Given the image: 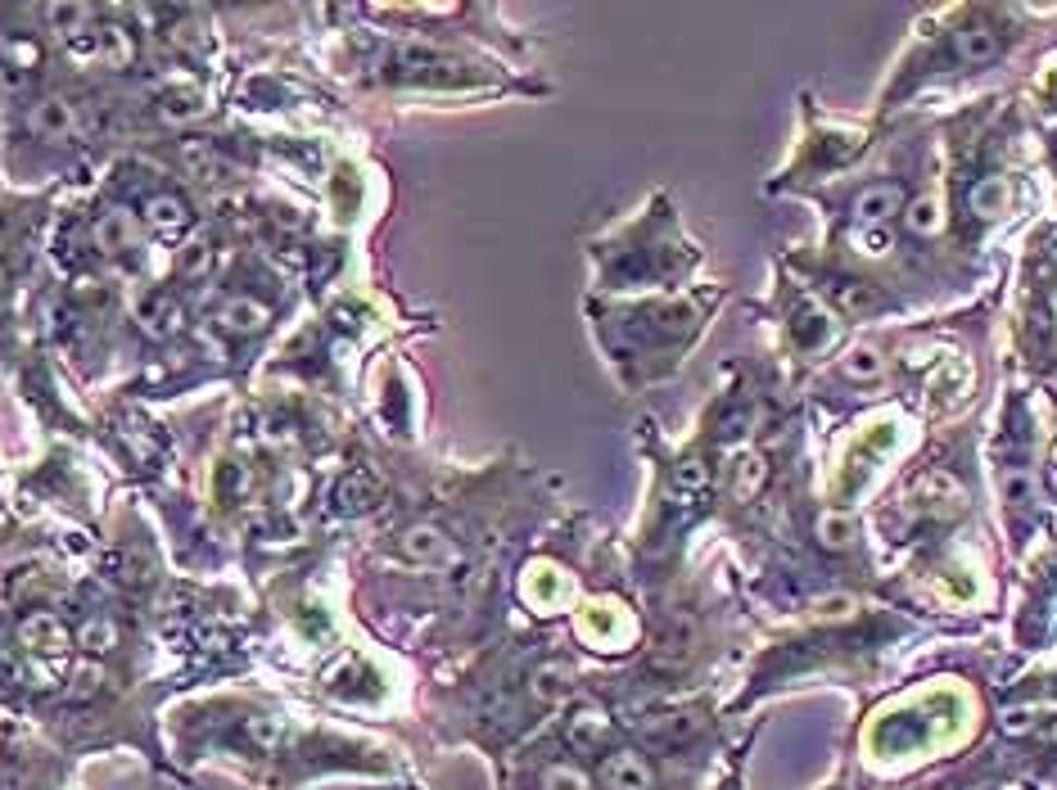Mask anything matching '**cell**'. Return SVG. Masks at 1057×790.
Wrapping results in <instances>:
<instances>
[{
  "label": "cell",
  "instance_id": "obj_1",
  "mask_svg": "<svg viewBox=\"0 0 1057 790\" xmlns=\"http://www.w3.org/2000/svg\"><path fill=\"white\" fill-rule=\"evenodd\" d=\"M27 127H33L41 140L50 145H69L86 132V118H82V104L69 100V96H46L33 104V113H27Z\"/></svg>",
  "mask_w": 1057,
  "mask_h": 790
},
{
  "label": "cell",
  "instance_id": "obj_2",
  "mask_svg": "<svg viewBox=\"0 0 1057 790\" xmlns=\"http://www.w3.org/2000/svg\"><path fill=\"white\" fill-rule=\"evenodd\" d=\"M909 208V190L899 181H882V186H863L850 203L855 226H895V218Z\"/></svg>",
  "mask_w": 1057,
  "mask_h": 790
},
{
  "label": "cell",
  "instance_id": "obj_3",
  "mask_svg": "<svg viewBox=\"0 0 1057 790\" xmlns=\"http://www.w3.org/2000/svg\"><path fill=\"white\" fill-rule=\"evenodd\" d=\"M394 546H398V560H407V565H452L457 560V542H452L439 524H407Z\"/></svg>",
  "mask_w": 1057,
  "mask_h": 790
},
{
  "label": "cell",
  "instance_id": "obj_4",
  "mask_svg": "<svg viewBox=\"0 0 1057 790\" xmlns=\"http://www.w3.org/2000/svg\"><path fill=\"white\" fill-rule=\"evenodd\" d=\"M140 222H145L149 235H159V239H181L195 226V212L176 190H159V195H149L140 203Z\"/></svg>",
  "mask_w": 1057,
  "mask_h": 790
},
{
  "label": "cell",
  "instance_id": "obj_5",
  "mask_svg": "<svg viewBox=\"0 0 1057 790\" xmlns=\"http://www.w3.org/2000/svg\"><path fill=\"white\" fill-rule=\"evenodd\" d=\"M597 777H601V786H606V790H655V768L647 764V754H638V750H611V754H601Z\"/></svg>",
  "mask_w": 1057,
  "mask_h": 790
},
{
  "label": "cell",
  "instance_id": "obj_6",
  "mask_svg": "<svg viewBox=\"0 0 1057 790\" xmlns=\"http://www.w3.org/2000/svg\"><path fill=\"white\" fill-rule=\"evenodd\" d=\"M19 637H23V646H27V651H33V655H46V659L73 651V632H69V624L59 619V615H33V619H27V624L19 628Z\"/></svg>",
  "mask_w": 1057,
  "mask_h": 790
},
{
  "label": "cell",
  "instance_id": "obj_7",
  "mask_svg": "<svg viewBox=\"0 0 1057 790\" xmlns=\"http://www.w3.org/2000/svg\"><path fill=\"white\" fill-rule=\"evenodd\" d=\"M96 239H100V249L113 254V258L136 254L140 249V222L132 218V212H123V208H109L100 218V226H96Z\"/></svg>",
  "mask_w": 1057,
  "mask_h": 790
},
{
  "label": "cell",
  "instance_id": "obj_8",
  "mask_svg": "<svg viewBox=\"0 0 1057 790\" xmlns=\"http://www.w3.org/2000/svg\"><path fill=\"white\" fill-rule=\"evenodd\" d=\"M235 737H239V745H249L258 754H276L290 741V727L281 718H271V714H249V718H239Z\"/></svg>",
  "mask_w": 1057,
  "mask_h": 790
},
{
  "label": "cell",
  "instance_id": "obj_9",
  "mask_svg": "<svg viewBox=\"0 0 1057 790\" xmlns=\"http://www.w3.org/2000/svg\"><path fill=\"white\" fill-rule=\"evenodd\" d=\"M218 325L231 330V334H249V330H262L267 325V308L254 298H226L218 308Z\"/></svg>",
  "mask_w": 1057,
  "mask_h": 790
},
{
  "label": "cell",
  "instance_id": "obj_10",
  "mask_svg": "<svg viewBox=\"0 0 1057 790\" xmlns=\"http://www.w3.org/2000/svg\"><path fill=\"white\" fill-rule=\"evenodd\" d=\"M335 502H340V510H348V515H353V510H367V506L380 502V483H376L367 470H353V474L340 479Z\"/></svg>",
  "mask_w": 1057,
  "mask_h": 790
},
{
  "label": "cell",
  "instance_id": "obj_11",
  "mask_svg": "<svg viewBox=\"0 0 1057 790\" xmlns=\"http://www.w3.org/2000/svg\"><path fill=\"white\" fill-rule=\"evenodd\" d=\"M118 642H123V628H118V619H109V615H90L77 632V646H86L90 655H105Z\"/></svg>",
  "mask_w": 1057,
  "mask_h": 790
},
{
  "label": "cell",
  "instance_id": "obj_12",
  "mask_svg": "<svg viewBox=\"0 0 1057 790\" xmlns=\"http://www.w3.org/2000/svg\"><path fill=\"white\" fill-rule=\"evenodd\" d=\"M606 714H601V709H592V705H579V709H574L569 714V741L574 745H601V737H606Z\"/></svg>",
  "mask_w": 1057,
  "mask_h": 790
},
{
  "label": "cell",
  "instance_id": "obj_13",
  "mask_svg": "<svg viewBox=\"0 0 1057 790\" xmlns=\"http://www.w3.org/2000/svg\"><path fill=\"white\" fill-rule=\"evenodd\" d=\"M542 790H588V777L574 764H552L542 768Z\"/></svg>",
  "mask_w": 1057,
  "mask_h": 790
},
{
  "label": "cell",
  "instance_id": "obj_14",
  "mask_svg": "<svg viewBox=\"0 0 1057 790\" xmlns=\"http://www.w3.org/2000/svg\"><path fill=\"white\" fill-rule=\"evenodd\" d=\"M1048 737H1053V745H1057V723H1053V732H1048Z\"/></svg>",
  "mask_w": 1057,
  "mask_h": 790
}]
</instances>
